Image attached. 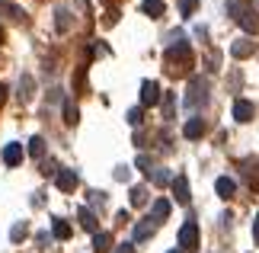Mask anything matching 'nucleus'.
<instances>
[{"label":"nucleus","instance_id":"1","mask_svg":"<svg viewBox=\"0 0 259 253\" xmlns=\"http://www.w3.org/2000/svg\"><path fill=\"white\" fill-rule=\"evenodd\" d=\"M231 13H234V19H237V23H240L250 35L259 32V10L243 7V4H237V0H234V4H231Z\"/></svg>","mask_w":259,"mask_h":253},{"label":"nucleus","instance_id":"2","mask_svg":"<svg viewBox=\"0 0 259 253\" xmlns=\"http://www.w3.org/2000/svg\"><path fill=\"white\" fill-rule=\"evenodd\" d=\"M205 99H208V80L195 77L192 84H189V93H186V109H195V106H202Z\"/></svg>","mask_w":259,"mask_h":253},{"label":"nucleus","instance_id":"3","mask_svg":"<svg viewBox=\"0 0 259 253\" xmlns=\"http://www.w3.org/2000/svg\"><path fill=\"white\" fill-rule=\"evenodd\" d=\"M163 58L170 64H183V67H189L192 64V48H189V42H176V45H170L163 52Z\"/></svg>","mask_w":259,"mask_h":253},{"label":"nucleus","instance_id":"4","mask_svg":"<svg viewBox=\"0 0 259 253\" xmlns=\"http://www.w3.org/2000/svg\"><path fill=\"white\" fill-rule=\"evenodd\" d=\"M179 247H183L186 253H192L198 247V225L195 221H189V225L179 228Z\"/></svg>","mask_w":259,"mask_h":253},{"label":"nucleus","instance_id":"5","mask_svg":"<svg viewBox=\"0 0 259 253\" xmlns=\"http://www.w3.org/2000/svg\"><path fill=\"white\" fill-rule=\"evenodd\" d=\"M141 103L144 106H157V103H160V87H157V80H144V84H141Z\"/></svg>","mask_w":259,"mask_h":253},{"label":"nucleus","instance_id":"6","mask_svg":"<svg viewBox=\"0 0 259 253\" xmlns=\"http://www.w3.org/2000/svg\"><path fill=\"white\" fill-rule=\"evenodd\" d=\"M55 186L61 192H74L77 189V173H74V170H58V173H55Z\"/></svg>","mask_w":259,"mask_h":253},{"label":"nucleus","instance_id":"7","mask_svg":"<svg viewBox=\"0 0 259 253\" xmlns=\"http://www.w3.org/2000/svg\"><path fill=\"white\" fill-rule=\"evenodd\" d=\"M170 183H173V199L186 205V202H189V179L179 173V176H173V179H170Z\"/></svg>","mask_w":259,"mask_h":253},{"label":"nucleus","instance_id":"8","mask_svg":"<svg viewBox=\"0 0 259 253\" xmlns=\"http://www.w3.org/2000/svg\"><path fill=\"white\" fill-rule=\"evenodd\" d=\"M4 160H7V167H19L23 164V148H19L16 141H10V144L4 148Z\"/></svg>","mask_w":259,"mask_h":253},{"label":"nucleus","instance_id":"9","mask_svg":"<svg viewBox=\"0 0 259 253\" xmlns=\"http://www.w3.org/2000/svg\"><path fill=\"white\" fill-rule=\"evenodd\" d=\"M157 225H160V221H157V218H144L141 225L135 228V240H138V244H141V240H147V237H151L154 231H157Z\"/></svg>","mask_w":259,"mask_h":253},{"label":"nucleus","instance_id":"10","mask_svg":"<svg viewBox=\"0 0 259 253\" xmlns=\"http://www.w3.org/2000/svg\"><path fill=\"white\" fill-rule=\"evenodd\" d=\"M141 13L151 16V19H160L166 13V4H163V0H144V4H141Z\"/></svg>","mask_w":259,"mask_h":253},{"label":"nucleus","instance_id":"11","mask_svg":"<svg viewBox=\"0 0 259 253\" xmlns=\"http://www.w3.org/2000/svg\"><path fill=\"white\" fill-rule=\"evenodd\" d=\"M253 52H256V45L250 42V39H237V42L231 45V55L234 58H250Z\"/></svg>","mask_w":259,"mask_h":253},{"label":"nucleus","instance_id":"12","mask_svg":"<svg viewBox=\"0 0 259 253\" xmlns=\"http://www.w3.org/2000/svg\"><path fill=\"white\" fill-rule=\"evenodd\" d=\"M214 189H218V196H221V199H234V192H237V183H234L231 176H218Z\"/></svg>","mask_w":259,"mask_h":253},{"label":"nucleus","instance_id":"13","mask_svg":"<svg viewBox=\"0 0 259 253\" xmlns=\"http://www.w3.org/2000/svg\"><path fill=\"white\" fill-rule=\"evenodd\" d=\"M234 119H237V122H250V119H253V103L237 99V103H234Z\"/></svg>","mask_w":259,"mask_h":253},{"label":"nucleus","instance_id":"14","mask_svg":"<svg viewBox=\"0 0 259 253\" xmlns=\"http://www.w3.org/2000/svg\"><path fill=\"white\" fill-rule=\"evenodd\" d=\"M183 131H186V138H189V141H198V138L205 135V122H202V119H189Z\"/></svg>","mask_w":259,"mask_h":253},{"label":"nucleus","instance_id":"15","mask_svg":"<svg viewBox=\"0 0 259 253\" xmlns=\"http://www.w3.org/2000/svg\"><path fill=\"white\" fill-rule=\"evenodd\" d=\"M93 247H96V253H109V250H112V234H109V231H96V234H93Z\"/></svg>","mask_w":259,"mask_h":253},{"label":"nucleus","instance_id":"16","mask_svg":"<svg viewBox=\"0 0 259 253\" xmlns=\"http://www.w3.org/2000/svg\"><path fill=\"white\" fill-rule=\"evenodd\" d=\"M77 218H80L83 231H90V234H96V231H99V225H96V215H93L90 208H80V211H77Z\"/></svg>","mask_w":259,"mask_h":253},{"label":"nucleus","instance_id":"17","mask_svg":"<svg viewBox=\"0 0 259 253\" xmlns=\"http://www.w3.org/2000/svg\"><path fill=\"white\" fill-rule=\"evenodd\" d=\"M128 202H132L135 208L147 205V186H132V192H128Z\"/></svg>","mask_w":259,"mask_h":253},{"label":"nucleus","instance_id":"18","mask_svg":"<svg viewBox=\"0 0 259 253\" xmlns=\"http://www.w3.org/2000/svg\"><path fill=\"white\" fill-rule=\"evenodd\" d=\"M19 99L23 103L32 99V74H23V80H19Z\"/></svg>","mask_w":259,"mask_h":253},{"label":"nucleus","instance_id":"19","mask_svg":"<svg viewBox=\"0 0 259 253\" xmlns=\"http://www.w3.org/2000/svg\"><path fill=\"white\" fill-rule=\"evenodd\" d=\"M52 234H55V237H61V240H64V237H71V225H67L64 218H55V221H52Z\"/></svg>","mask_w":259,"mask_h":253},{"label":"nucleus","instance_id":"20","mask_svg":"<svg viewBox=\"0 0 259 253\" xmlns=\"http://www.w3.org/2000/svg\"><path fill=\"white\" fill-rule=\"evenodd\" d=\"M170 208H173V205H170V202H166V199H157V202H154V215H151V218L163 221L166 215H170Z\"/></svg>","mask_w":259,"mask_h":253},{"label":"nucleus","instance_id":"21","mask_svg":"<svg viewBox=\"0 0 259 253\" xmlns=\"http://www.w3.org/2000/svg\"><path fill=\"white\" fill-rule=\"evenodd\" d=\"M147 176H151V183H157V186L170 183V173H166L163 167H154V170H151V173H147Z\"/></svg>","mask_w":259,"mask_h":253},{"label":"nucleus","instance_id":"22","mask_svg":"<svg viewBox=\"0 0 259 253\" xmlns=\"http://www.w3.org/2000/svg\"><path fill=\"white\" fill-rule=\"evenodd\" d=\"M77 119H80V113H77V106L67 99V103H64V122L67 125H77Z\"/></svg>","mask_w":259,"mask_h":253},{"label":"nucleus","instance_id":"23","mask_svg":"<svg viewBox=\"0 0 259 253\" xmlns=\"http://www.w3.org/2000/svg\"><path fill=\"white\" fill-rule=\"evenodd\" d=\"M29 154H32V157H42L45 154V141L42 138H32V141H29Z\"/></svg>","mask_w":259,"mask_h":253},{"label":"nucleus","instance_id":"24","mask_svg":"<svg viewBox=\"0 0 259 253\" xmlns=\"http://www.w3.org/2000/svg\"><path fill=\"white\" fill-rule=\"evenodd\" d=\"M179 10H183V16L195 13V10H198V0H179Z\"/></svg>","mask_w":259,"mask_h":253},{"label":"nucleus","instance_id":"25","mask_svg":"<svg viewBox=\"0 0 259 253\" xmlns=\"http://www.w3.org/2000/svg\"><path fill=\"white\" fill-rule=\"evenodd\" d=\"M163 119H173V93H163Z\"/></svg>","mask_w":259,"mask_h":253},{"label":"nucleus","instance_id":"26","mask_svg":"<svg viewBox=\"0 0 259 253\" xmlns=\"http://www.w3.org/2000/svg\"><path fill=\"white\" fill-rule=\"evenodd\" d=\"M0 10H7V13L13 16V19H23V16H26L23 10H19V7H13V4H0Z\"/></svg>","mask_w":259,"mask_h":253},{"label":"nucleus","instance_id":"27","mask_svg":"<svg viewBox=\"0 0 259 253\" xmlns=\"http://www.w3.org/2000/svg\"><path fill=\"white\" fill-rule=\"evenodd\" d=\"M23 237H26V225L19 221V225H16L13 231H10V240H23Z\"/></svg>","mask_w":259,"mask_h":253},{"label":"nucleus","instance_id":"28","mask_svg":"<svg viewBox=\"0 0 259 253\" xmlns=\"http://www.w3.org/2000/svg\"><path fill=\"white\" fill-rule=\"evenodd\" d=\"M141 119H144V109H132V113H128V122H132V125H138Z\"/></svg>","mask_w":259,"mask_h":253},{"label":"nucleus","instance_id":"29","mask_svg":"<svg viewBox=\"0 0 259 253\" xmlns=\"http://www.w3.org/2000/svg\"><path fill=\"white\" fill-rule=\"evenodd\" d=\"M55 170H58V164H55V160H52V157H48V160H45V170H42V173H45V176H52V173H55Z\"/></svg>","mask_w":259,"mask_h":253},{"label":"nucleus","instance_id":"30","mask_svg":"<svg viewBox=\"0 0 259 253\" xmlns=\"http://www.w3.org/2000/svg\"><path fill=\"white\" fill-rule=\"evenodd\" d=\"M112 23H118V10H109L106 13V26H112Z\"/></svg>","mask_w":259,"mask_h":253},{"label":"nucleus","instance_id":"31","mask_svg":"<svg viewBox=\"0 0 259 253\" xmlns=\"http://www.w3.org/2000/svg\"><path fill=\"white\" fill-rule=\"evenodd\" d=\"M115 253H135V247H132V244H118Z\"/></svg>","mask_w":259,"mask_h":253},{"label":"nucleus","instance_id":"32","mask_svg":"<svg viewBox=\"0 0 259 253\" xmlns=\"http://www.w3.org/2000/svg\"><path fill=\"white\" fill-rule=\"evenodd\" d=\"M4 103H7V87L0 84V106H4Z\"/></svg>","mask_w":259,"mask_h":253},{"label":"nucleus","instance_id":"33","mask_svg":"<svg viewBox=\"0 0 259 253\" xmlns=\"http://www.w3.org/2000/svg\"><path fill=\"white\" fill-rule=\"evenodd\" d=\"M253 237L259 240V215H256V225H253Z\"/></svg>","mask_w":259,"mask_h":253},{"label":"nucleus","instance_id":"34","mask_svg":"<svg viewBox=\"0 0 259 253\" xmlns=\"http://www.w3.org/2000/svg\"><path fill=\"white\" fill-rule=\"evenodd\" d=\"M0 42H4V29H0Z\"/></svg>","mask_w":259,"mask_h":253},{"label":"nucleus","instance_id":"35","mask_svg":"<svg viewBox=\"0 0 259 253\" xmlns=\"http://www.w3.org/2000/svg\"><path fill=\"white\" fill-rule=\"evenodd\" d=\"M170 253H179V250H170Z\"/></svg>","mask_w":259,"mask_h":253}]
</instances>
